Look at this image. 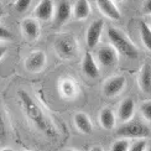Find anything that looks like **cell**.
<instances>
[{
  "label": "cell",
  "instance_id": "7402d4cb",
  "mask_svg": "<svg viewBox=\"0 0 151 151\" xmlns=\"http://www.w3.org/2000/svg\"><path fill=\"white\" fill-rule=\"evenodd\" d=\"M140 113L142 118L147 122H151V100L149 102H144L140 105Z\"/></svg>",
  "mask_w": 151,
  "mask_h": 151
},
{
  "label": "cell",
  "instance_id": "ac0fdd59",
  "mask_svg": "<svg viewBox=\"0 0 151 151\" xmlns=\"http://www.w3.org/2000/svg\"><path fill=\"white\" fill-rule=\"evenodd\" d=\"M92 9L88 0H77L73 5V16L76 20H86L91 15Z\"/></svg>",
  "mask_w": 151,
  "mask_h": 151
},
{
  "label": "cell",
  "instance_id": "9c48e42d",
  "mask_svg": "<svg viewBox=\"0 0 151 151\" xmlns=\"http://www.w3.org/2000/svg\"><path fill=\"white\" fill-rule=\"evenodd\" d=\"M127 86V78L123 74L119 76H114L109 79L105 81V83L103 86V93L106 97H116L118 94H120L123 92V89Z\"/></svg>",
  "mask_w": 151,
  "mask_h": 151
},
{
  "label": "cell",
  "instance_id": "836d02e7",
  "mask_svg": "<svg viewBox=\"0 0 151 151\" xmlns=\"http://www.w3.org/2000/svg\"><path fill=\"white\" fill-rule=\"evenodd\" d=\"M4 1H5V3H9V1H10V0H4Z\"/></svg>",
  "mask_w": 151,
  "mask_h": 151
},
{
  "label": "cell",
  "instance_id": "44dd1931",
  "mask_svg": "<svg viewBox=\"0 0 151 151\" xmlns=\"http://www.w3.org/2000/svg\"><path fill=\"white\" fill-rule=\"evenodd\" d=\"M131 146V144L129 141V139H124V137H120L116 141L113 142L111 145V151H129Z\"/></svg>",
  "mask_w": 151,
  "mask_h": 151
},
{
  "label": "cell",
  "instance_id": "52a82bcc",
  "mask_svg": "<svg viewBox=\"0 0 151 151\" xmlns=\"http://www.w3.org/2000/svg\"><path fill=\"white\" fill-rule=\"evenodd\" d=\"M46 62H47V57H46L45 52L34 51L25 58L24 65H25L26 71H29L31 73H39L45 68Z\"/></svg>",
  "mask_w": 151,
  "mask_h": 151
},
{
  "label": "cell",
  "instance_id": "603a6c76",
  "mask_svg": "<svg viewBox=\"0 0 151 151\" xmlns=\"http://www.w3.org/2000/svg\"><path fill=\"white\" fill-rule=\"evenodd\" d=\"M30 4H31V0H15L14 8H15V10L17 12L22 14V12H25V11L29 9Z\"/></svg>",
  "mask_w": 151,
  "mask_h": 151
},
{
  "label": "cell",
  "instance_id": "8992f818",
  "mask_svg": "<svg viewBox=\"0 0 151 151\" xmlns=\"http://www.w3.org/2000/svg\"><path fill=\"white\" fill-rule=\"evenodd\" d=\"M103 30H104L103 19H97V20H94L89 25L86 34V43L88 48L92 50V48H96V46H98L100 37H102V34H103Z\"/></svg>",
  "mask_w": 151,
  "mask_h": 151
},
{
  "label": "cell",
  "instance_id": "ffe728a7",
  "mask_svg": "<svg viewBox=\"0 0 151 151\" xmlns=\"http://www.w3.org/2000/svg\"><path fill=\"white\" fill-rule=\"evenodd\" d=\"M140 36H141L142 45L151 52V27L145 21L140 22Z\"/></svg>",
  "mask_w": 151,
  "mask_h": 151
},
{
  "label": "cell",
  "instance_id": "4dcf8cb0",
  "mask_svg": "<svg viewBox=\"0 0 151 151\" xmlns=\"http://www.w3.org/2000/svg\"><path fill=\"white\" fill-rule=\"evenodd\" d=\"M147 24H149V26H150V27H151V17H150V19H149V22H147Z\"/></svg>",
  "mask_w": 151,
  "mask_h": 151
},
{
  "label": "cell",
  "instance_id": "d4e9b609",
  "mask_svg": "<svg viewBox=\"0 0 151 151\" xmlns=\"http://www.w3.org/2000/svg\"><path fill=\"white\" fill-rule=\"evenodd\" d=\"M14 39V35L10 30H8L5 26H1L0 27V41L1 42H8V41H11Z\"/></svg>",
  "mask_w": 151,
  "mask_h": 151
},
{
  "label": "cell",
  "instance_id": "30bf717a",
  "mask_svg": "<svg viewBox=\"0 0 151 151\" xmlns=\"http://www.w3.org/2000/svg\"><path fill=\"white\" fill-rule=\"evenodd\" d=\"M55 9L52 0H41V1L35 6L34 16L40 21H48L55 16Z\"/></svg>",
  "mask_w": 151,
  "mask_h": 151
},
{
  "label": "cell",
  "instance_id": "6da1fadb",
  "mask_svg": "<svg viewBox=\"0 0 151 151\" xmlns=\"http://www.w3.org/2000/svg\"><path fill=\"white\" fill-rule=\"evenodd\" d=\"M17 94H19V99H20L21 108L26 118L29 119V122L46 136H51V137L56 136L57 131H56V128L53 127L52 122L45 114V111L42 110L41 106L31 98L30 94L24 89H20L17 92Z\"/></svg>",
  "mask_w": 151,
  "mask_h": 151
},
{
  "label": "cell",
  "instance_id": "3957f363",
  "mask_svg": "<svg viewBox=\"0 0 151 151\" xmlns=\"http://www.w3.org/2000/svg\"><path fill=\"white\" fill-rule=\"evenodd\" d=\"M56 55L63 60H73L79 52V43L72 34H61L53 41Z\"/></svg>",
  "mask_w": 151,
  "mask_h": 151
},
{
  "label": "cell",
  "instance_id": "7a4b0ae2",
  "mask_svg": "<svg viewBox=\"0 0 151 151\" xmlns=\"http://www.w3.org/2000/svg\"><path fill=\"white\" fill-rule=\"evenodd\" d=\"M106 36H108L110 45L114 46L120 55L127 56L129 58H136L139 56L137 47L122 30L116 27H109L106 31Z\"/></svg>",
  "mask_w": 151,
  "mask_h": 151
},
{
  "label": "cell",
  "instance_id": "5b68a950",
  "mask_svg": "<svg viewBox=\"0 0 151 151\" xmlns=\"http://www.w3.org/2000/svg\"><path fill=\"white\" fill-rule=\"evenodd\" d=\"M119 53L116 51V48L113 46V45H104V46H100L97 52V61L99 65H102L104 67H109V66H114L118 60H119Z\"/></svg>",
  "mask_w": 151,
  "mask_h": 151
},
{
  "label": "cell",
  "instance_id": "7c38bea8",
  "mask_svg": "<svg viewBox=\"0 0 151 151\" xmlns=\"http://www.w3.org/2000/svg\"><path fill=\"white\" fill-rule=\"evenodd\" d=\"M135 114V102L133 98H125L122 100L118 108V118L122 123L130 122Z\"/></svg>",
  "mask_w": 151,
  "mask_h": 151
},
{
  "label": "cell",
  "instance_id": "484cf974",
  "mask_svg": "<svg viewBox=\"0 0 151 151\" xmlns=\"http://www.w3.org/2000/svg\"><path fill=\"white\" fill-rule=\"evenodd\" d=\"M142 12L144 15L151 16V0H145L142 4Z\"/></svg>",
  "mask_w": 151,
  "mask_h": 151
},
{
  "label": "cell",
  "instance_id": "8fae6325",
  "mask_svg": "<svg viewBox=\"0 0 151 151\" xmlns=\"http://www.w3.org/2000/svg\"><path fill=\"white\" fill-rule=\"evenodd\" d=\"M97 6L99 11L106 17H109L110 20H119L122 17V14L119 9L116 8L114 0H96Z\"/></svg>",
  "mask_w": 151,
  "mask_h": 151
},
{
  "label": "cell",
  "instance_id": "1f68e13d",
  "mask_svg": "<svg viewBox=\"0 0 151 151\" xmlns=\"http://www.w3.org/2000/svg\"><path fill=\"white\" fill-rule=\"evenodd\" d=\"M67 151H78V150H76V149H68Z\"/></svg>",
  "mask_w": 151,
  "mask_h": 151
},
{
  "label": "cell",
  "instance_id": "f1b7e54d",
  "mask_svg": "<svg viewBox=\"0 0 151 151\" xmlns=\"http://www.w3.org/2000/svg\"><path fill=\"white\" fill-rule=\"evenodd\" d=\"M0 151H15V150H12V149H10V147H3Z\"/></svg>",
  "mask_w": 151,
  "mask_h": 151
},
{
  "label": "cell",
  "instance_id": "4fadbf2b",
  "mask_svg": "<svg viewBox=\"0 0 151 151\" xmlns=\"http://www.w3.org/2000/svg\"><path fill=\"white\" fill-rule=\"evenodd\" d=\"M82 71L89 78H97L100 73L97 61L91 52H86L83 56V60H82Z\"/></svg>",
  "mask_w": 151,
  "mask_h": 151
},
{
  "label": "cell",
  "instance_id": "e575fe53",
  "mask_svg": "<svg viewBox=\"0 0 151 151\" xmlns=\"http://www.w3.org/2000/svg\"><path fill=\"white\" fill-rule=\"evenodd\" d=\"M24 151H31V150H24Z\"/></svg>",
  "mask_w": 151,
  "mask_h": 151
},
{
  "label": "cell",
  "instance_id": "cb8c5ba5",
  "mask_svg": "<svg viewBox=\"0 0 151 151\" xmlns=\"http://www.w3.org/2000/svg\"><path fill=\"white\" fill-rule=\"evenodd\" d=\"M146 149H147L146 141L144 139H139L137 141H135L134 144H131L129 151H146Z\"/></svg>",
  "mask_w": 151,
  "mask_h": 151
},
{
  "label": "cell",
  "instance_id": "ba28073f",
  "mask_svg": "<svg viewBox=\"0 0 151 151\" xmlns=\"http://www.w3.org/2000/svg\"><path fill=\"white\" fill-rule=\"evenodd\" d=\"M73 15V6L68 0H60L56 5L55 16H53V25L55 26H62L65 25Z\"/></svg>",
  "mask_w": 151,
  "mask_h": 151
},
{
  "label": "cell",
  "instance_id": "5bb4252c",
  "mask_svg": "<svg viewBox=\"0 0 151 151\" xmlns=\"http://www.w3.org/2000/svg\"><path fill=\"white\" fill-rule=\"evenodd\" d=\"M137 83L140 89L145 94H151V65L144 63L139 71Z\"/></svg>",
  "mask_w": 151,
  "mask_h": 151
},
{
  "label": "cell",
  "instance_id": "277c9868",
  "mask_svg": "<svg viewBox=\"0 0 151 151\" xmlns=\"http://www.w3.org/2000/svg\"><path fill=\"white\" fill-rule=\"evenodd\" d=\"M115 134L119 137H124V139H145L147 137L151 131L147 125H145L140 120H130L127 123H123L120 125Z\"/></svg>",
  "mask_w": 151,
  "mask_h": 151
},
{
  "label": "cell",
  "instance_id": "2e32d148",
  "mask_svg": "<svg viewBox=\"0 0 151 151\" xmlns=\"http://www.w3.org/2000/svg\"><path fill=\"white\" fill-rule=\"evenodd\" d=\"M74 125L82 134L84 135H89L93 133V124H92V120L89 119L86 113H77L74 115Z\"/></svg>",
  "mask_w": 151,
  "mask_h": 151
},
{
  "label": "cell",
  "instance_id": "d6a6232c",
  "mask_svg": "<svg viewBox=\"0 0 151 151\" xmlns=\"http://www.w3.org/2000/svg\"><path fill=\"white\" fill-rule=\"evenodd\" d=\"M146 151H151V146H150L149 149H146Z\"/></svg>",
  "mask_w": 151,
  "mask_h": 151
},
{
  "label": "cell",
  "instance_id": "83f0119b",
  "mask_svg": "<svg viewBox=\"0 0 151 151\" xmlns=\"http://www.w3.org/2000/svg\"><path fill=\"white\" fill-rule=\"evenodd\" d=\"M89 151H104V150H103V147H102V146L97 145V146H93V147H92Z\"/></svg>",
  "mask_w": 151,
  "mask_h": 151
},
{
  "label": "cell",
  "instance_id": "d6986e66",
  "mask_svg": "<svg viewBox=\"0 0 151 151\" xmlns=\"http://www.w3.org/2000/svg\"><path fill=\"white\" fill-rule=\"evenodd\" d=\"M60 92L65 98H74L77 94V84L72 78H63L60 83Z\"/></svg>",
  "mask_w": 151,
  "mask_h": 151
},
{
  "label": "cell",
  "instance_id": "9a60e30c",
  "mask_svg": "<svg viewBox=\"0 0 151 151\" xmlns=\"http://www.w3.org/2000/svg\"><path fill=\"white\" fill-rule=\"evenodd\" d=\"M22 34L30 41L39 39L40 26H39V22H37V19H32V17L25 19L22 21Z\"/></svg>",
  "mask_w": 151,
  "mask_h": 151
},
{
  "label": "cell",
  "instance_id": "4316f807",
  "mask_svg": "<svg viewBox=\"0 0 151 151\" xmlns=\"http://www.w3.org/2000/svg\"><path fill=\"white\" fill-rule=\"evenodd\" d=\"M5 52H6V48L4 46L0 47V58H3L4 56H5Z\"/></svg>",
  "mask_w": 151,
  "mask_h": 151
},
{
  "label": "cell",
  "instance_id": "e0dca14e",
  "mask_svg": "<svg viewBox=\"0 0 151 151\" xmlns=\"http://www.w3.org/2000/svg\"><path fill=\"white\" fill-rule=\"evenodd\" d=\"M99 123L105 130H113L116 124V116L110 108H103L99 113Z\"/></svg>",
  "mask_w": 151,
  "mask_h": 151
},
{
  "label": "cell",
  "instance_id": "f546056e",
  "mask_svg": "<svg viewBox=\"0 0 151 151\" xmlns=\"http://www.w3.org/2000/svg\"><path fill=\"white\" fill-rule=\"evenodd\" d=\"M115 3H124V1H127V0H114Z\"/></svg>",
  "mask_w": 151,
  "mask_h": 151
}]
</instances>
